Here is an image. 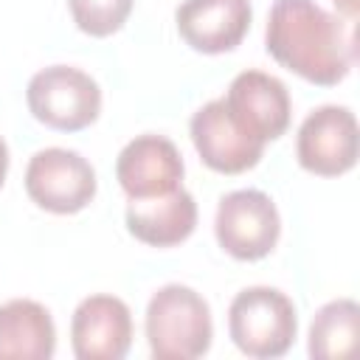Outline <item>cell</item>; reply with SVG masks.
<instances>
[{"label": "cell", "instance_id": "7a4b0ae2", "mask_svg": "<svg viewBox=\"0 0 360 360\" xmlns=\"http://www.w3.org/2000/svg\"><path fill=\"white\" fill-rule=\"evenodd\" d=\"M146 340L158 360H194L211 349L214 321L208 301L186 287L166 284L146 304Z\"/></svg>", "mask_w": 360, "mask_h": 360}, {"label": "cell", "instance_id": "4fadbf2b", "mask_svg": "<svg viewBox=\"0 0 360 360\" xmlns=\"http://www.w3.org/2000/svg\"><path fill=\"white\" fill-rule=\"evenodd\" d=\"M197 228V202L180 186L169 194L149 200H129L127 231L152 248H174L186 242Z\"/></svg>", "mask_w": 360, "mask_h": 360}, {"label": "cell", "instance_id": "52a82bcc", "mask_svg": "<svg viewBox=\"0 0 360 360\" xmlns=\"http://www.w3.org/2000/svg\"><path fill=\"white\" fill-rule=\"evenodd\" d=\"M295 158L301 169L318 177H338L357 163V118L349 107L323 104L312 110L295 138Z\"/></svg>", "mask_w": 360, "mask_h": 360}, {"label": "cell", "instance_id": "9c48e42d", "mask_svg": "<svg viewBox=\"0 0 360 360\" xmlns=\"http://www.w3.org/2000/svg\"><path fill=\"white\" fill-rule=\"evenodd\" d=\"M183 155L163 135L132 138L115 160V180L129 200H149L183 186Z\"/></svg>", "mask_w": 360, "mask_h": 360}, {"label": "cell", "instance_id": "e0dca14e", "mask_svg": "<svg viewBox=\"0 0 360 360\" xmlns=\"http://www.w3.org/2000/svg\"><path fill=\"white\" fill-rule=\"evenodd\" d=\"M332 3H335V8H338L343 17H349V20L357 17V0H332Z\"/></svg>", "mask_w": 360, "mask_h": 360}, {"label": "cell", "instance_id": "8992f818", "mask_svg": "<svg viewBox=\"0 0 360 360\" xmlns=\"http://www.w3.org/2000/svg\"><path fill=\"white\" fill-rule=\"evenodd\" d=\"M25 191L51 214H76L96 197V169L73 149L48 146L31 155L25 166Z\"/></svg>", "mask_w": 360, "mask_h": 360}, {"label": "cell", "instance_id": "9a60e30c", "mask_svg": "<svg viewBox=\"0 0 360 360\" xmlns=\"http://www.w3.org/2000/svg\"><path fill=\"white\" fill-rule=\"evenodd\" d=\"M357 326H360L357 301L338 298L323 304L309 323V343H307L309 357L315 360L346 357L357 343Z\"/></svg>", "mask_w": 360, "mask_h": 360}, {"label": "cell", "instance_id": "ba28073f", "mask_svg": "<svg viewBox=\"0 0 360 360\" xmlns=\"http://www.w3.org/2000/svg\"><path fill=\"white\" fill-rule=\"evenodd\" d=\"M222 101L233 124L259 143L281 138L290 127V93L281 79L264 70H242L233 76Z\"/></svg>", "mask_w": 360, "mask_h": 360}, {"label": "cell", "instance_id": "3957f363", "mask_svg": "<svg viewBox=\"0 0 360 360\" xmlns=\"http://www.w3.org/2000/svg\"><path fill=\"white\" fill-rule=\"evenodd\" d=\"M228 335L233 346L248 357H281L290 352L298 335L295 304L276 287H245L228 307Z\"/></svg>", "mask_w": 360, "mask_h": 360}, {"label": "cell", "instance_id": "5bb4252c", "mask_svg": "<svg viewBox=\"0 0 360 360\" xmlns=\"http://www.w3.org/2000/svg\"><path fill=\"white\" fill-rule=\"evenodd\" d=\"M56 352L51 312L31 298L0 304V360H48Z\"/></svg>", "mask_w": 360, "mask_h": 360}, {"label": "cell", "instance_id": "8fae6325", "mask_svg": "<svg viewBox=\"0 0 360 360\" xmlns=\"http://www.w3.org/2000/svg\"><path fill=\"white\" fill-rule=\"evenodd\" d=\"M200 160L219 174H242L262 160L264 143L248 138L225 110L222 98L202 104L188 124Z\"/></svg>", "mask_w": 360, "mask_h": 360}, {"label": "cell", "instance_id": "277c9868", "mask_svg": "<svg viewBox=\"0 0 360 360\" xmlns=\"http://www.w3.org/2000/svg\"><path fill=\"white\" fill-rule=\"evenodd\" d=\"M25 101L31 115L59 132H79L101 112V90L96 79L73 65H51L31 76Z\"/></svg>", "mask_w": 360, "mask_h": 360}, {"label": "cell", "instance_id": "2e32d148", "mask_svg": "<svg viewBox=\"0 0 360 360\" xmlns=\"http://www.w3.org/2000/svg\"><path fill=\"white\" fill-rule=\"evenodd\" d=\"M132 3L135 0H68V8L79 31L90 37H110L127 22Z\"/></svg>", "mask_w": 360, "mask_h": 360}, {"label": "cell", "instance_id": "7c38bea8", "mask_svg": "<svg viewBox=\"0 0 360 360\" xmlns=\"http://www.w3.org/2000/svg\"><path fill=\"white\" fill-rule=\"evenodd\" d=\"M250 20V0H183L174 11L180 37L200 53L233 51L245 39Z\"/></svg>", "mask_w": 360, "mask_h": 360}, {"label": "cell", "instance_id": "30bf717a", "mask_svg": "<svg viewBox=\"0 0 360 360\" xmlns=\"http://www.w3.org/2000/svg\"><path fill=\"white\" fill-rule=\"evenodd\" d=\"M70 346L79 360H121L132 346V312L115 295H87L70 318Z\"/></svg>", "mask_w": 360, "mask_h": 360}, {"label": "cell", "instance_id": "5b68a950", "mask_svg": "<svg viewBox=\"0 0 360 360\" xmlns=\"http://www.w3.org/2000/svg\"><path fill=\"white\" fill-rule=\"evenodd\" d=\"M214 233L219 248L239 262L264 259L281 233V217L276 202L259 188L228 191L214 217Z\"/></svg>", "mask_w": 360, "mask_h": 360}, {"label": "cell", "instance_id": "ac0fdd59", "mask_svg": "<svg viewBox=\"0 0 360 360\" xmlns=\"http://www.w3.org/2000/svg\"><path fill=\"white\" fill-rule=\"evenodd\" d=\"M6 174H8V146H6V141L0 135V186L6 183Z\"/></svg>", "mask_w": 360, "mask_h": 360}, {"label": "cell", "instance_id": "6da1fadb", "mask_svg": "<svg viewBox=\"0 0 360 360\" xmlns=\"http://www.w3.org/2000/svg\"><path fill=\"white\" fill-rule=\"evenodd\" d=\"M267 53L301 79L332 87L354 65V34L315 0H276L264 28Z\"/></svg>", "mask_w": 360, "mask_h": 360}]
</instances>
